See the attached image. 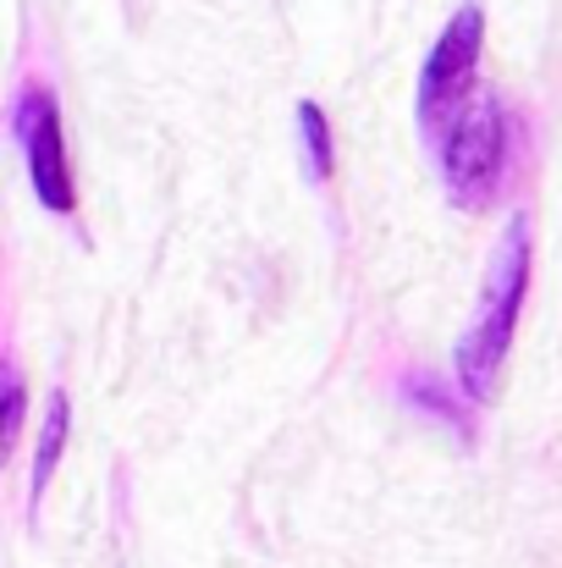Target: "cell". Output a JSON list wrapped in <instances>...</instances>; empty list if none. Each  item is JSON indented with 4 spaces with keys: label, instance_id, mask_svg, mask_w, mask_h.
Masks as SVG:
<instances>
[{
    "label": "cell",
    "instance_id": "cell-3",
    "mask_svg": "<svg viewBox=\"0 0 562 568\" xmlns=\"http://www.w3.org/2000/svg\"><path fill=\"white\" fill-rule=\"evenodd\" d=\"M480 50H486V6L480 0H463L441 22V33H436V44H430V55L419 67V100L413 105H419V133H425L430 150H441V139L452 133V122L469 111Z\"/></svg>",
    "mask_w": 562,
    "mask_h": 568
},
{
    "label": "cell",
    "instance_id": "cell-8",
    "mask_svg": "<svg viewBox=\"0 0 562 568\" xmlns=\"http://www.w3.org/2000/svg\"><path fill=\"white\" fill-rule=\"evenodd\" d=\"M0 386H6V408H0V447H17V436H22V425H28V381H22V365H17V359H6Z\"/></svg>",
    "mask_w": 562,
    "mask_h": 568
},
{
    "label": "cell",
    "instance_id": "cell-4",
    "mask_svg": "<svg viewBox=\"0 0 562 568\" xmlns=\"http://www.w3.org/2000/svg\"><path fill=\"white\" fill-rule=\"evenodd\" d=\"M11 139L28 161V183L39 193L44 210L72 215L78 189H72V166H67V139H61V105L44 83H22L11 100Z\"/></svg>",
    "mask_w": 562,
    "mask_h": 568
},
{
    "label": "cell",
    "instance_id": "cell-1",
    "mask_svg": "<svg viewBox=\"0 0 562 568\" xmlns=\"http://www.w3.org/2000/svg\"><path fill=\"white\" fill-rule=\"evenodd\" d=\"M530 215L513 210L486 254V276H480V298H474V315L458 337V354H452V371H458V392L474 397V403H491L502 371H508V354H513V332H519V315H524V298H530Z\"/></svg>",
    "mask_w": 562,
    "mask_h": 568
},
{
    "label": "cell",
    "instance_id": "cell-5",
    "mask_svg": "<svg viewBox=\"0 0 562 568\" xmlns=\"http://www.w3.org/2000/svg\"><path fill=\"white\" fill-rule=\"evenodd\" d=\"M67 430H72V397L55 386V392L44 397V430H39V442H33V469H28V503H33V508L44 503V486H50L61 453H67Z\"/></svg>",
    "mask_w": 562,
    "mask_h": 568
},
{
    "label": "cell",
    "instance_id": "cell-2",
    "mask_svg": "<svg viewBox=\"0 0 562 568\" xmlns=\"http://www.w3.org/2000/svg\"><path fill=\"white\" fill-rule=\"evenodd\" d=\"M436 161L447 199L458 210H486L513 172V111L502 105V94H474L469 111L441 139Z\"/></svg>",
    "mask_w": 562,
    "mask_h": 568
},
{
    "label": "cell",
    "instance_id": "cell-6",
    "mask_svg": "<svg viewBox=\"0 0 562 568\" xmlns=\"http://www.w3.org/2000/svg\"><path fill=\"white\" fill-rule=\"evenodd\" d=\"M298 144H304V178L309 183H331L337 172V144H331V122L315 100H298Z\"/></svg>",
    "mask_w": 562,
    "mask_h": 568
},
{
    "label": "cell",
    "instance_id": "cell-7",
    "mask_svg": "<svg viewBox=\"0 0 562 568\" xmlns=\"http://www.w3.org/2000/svg\"><path fill=\"white\" fill-rule=\"evenodd\" d=\"M402 397H408L413 408H425L430 419L452 425L463 442L474 436V425H469V408H463V403H458V397L441 386V376H430V371H408V376H402Z\"/></svg>",
    "mask_w": 562,
    "mask_h": 568
}]
</instances>
